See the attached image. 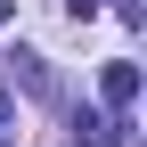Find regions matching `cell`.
Segmentation results:
<instances>
[{
    "mask_svg": "<svg viewBox=\"0 0 147 147\" xmlns=\"http://www.w3.org/2000/svg\"><path fill=\"white\" fill-rule=\"evenodd\" d=\"M98 90H106V106H131V98H139V65H123V57H115Z\"/></svg>",
    "mask_w": 147,
    "mask_h": 147,
    "instance_id": "6da1fadb",
    "label": "cell"
},
{
    "mask_svg": "<svg viewBox=\"0 0 147 147\" xmlns=\"http://www.w3.org/2000/svg\"><path fill=\"white\" fill-rule=\"evenodd\" d=\"M8 74H16V82L33 90V98H41V90H49V74H41V57H33V49H16V57H8Z\"/></svg>",
    "mask_w": 147,
    "mask_h": 147,
    "instance_id": "7a4b0ae2",
    "label": "cell"
},
{
    "mask_svg": "<svg viewBox=\"0 0 147 147\" xmlns=\"http://www.w3.org/2000/svg\"><path fill=\"white\" fill-rule=\"evenodd\" d=\"M98 8H106V0H65V16H74V25H90Z\"/></svg>",
    "mask_w": 147,
    "mask_h": 147,
    "instance_id": "3957f363",
    "label": "cell"
},
{
    "mask_svg": "<svg viewBox=\"0 0 147 147\" xmlns=\"http://www.w3.org/2000/svg\"><path fill=\"white\" fill-rule=\"evenodd\" d=\"M8 123H16V90H0V131H8Z\"/></svg>",
    "mask_w": 147,
    "mask_h": 147,
    "instance_id": "277c9868",
    "label": "cell"
},
{
    "mask_svg": "<svg viewBox=\"0 0 147 147\" xmlns=\"http://www.w3.org/2000/svg\"><path fill=\"white\" fill-rule=\"evenodd\" d=\"M8 8H16V0H0V16H8Z\"/></svg>",
    "mask_w": 147,
    "mask_h": 147,
    "instance_id": "5b68a950",
    "label": "cell"
}]
</instances>
